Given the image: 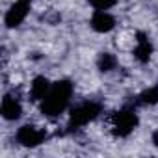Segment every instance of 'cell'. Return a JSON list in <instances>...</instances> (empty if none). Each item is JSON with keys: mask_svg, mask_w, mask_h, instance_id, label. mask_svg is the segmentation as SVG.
Returning a JSON list of instances; mask_svg holds the SVG:
<instances>
[{"mask_svg": "<svg viewBox=\"0 0 158 158\" xmlns=\"http://www.w3.org/2000/svg\"><path fill=\"white\" fill-rule=\"evenodd\" d=\"M71 97H73V84L69 80L54 82L45 99L41 101V114L47 117H58L69 106Z\"/></svg>", "mask_w": 158, "mask_h": 158, "instance_id": "1", "label": "cell"}, {"mask_svg": "<svg viewBox=\"0 0 158 158\" xmlns=\"http://www.w3.org/2000/svg\"><path fill=\"white\" fill-rule=\"evenodd\" d=\"M102 112V106L95 101H86L82 104H78L73 108L71 115H69V128H82L88 123H91L93 119L99 117V114Z\"/></svg>", "mask_w": 158, "mask_h": 158, "instance_id": "2", "label": "cell"}, {"mask_svg": "<svg viewBox=\"0 0 158 158\" xmlns=\"http://www.w3.org/2000/svg\"><path fill=\"white\" fill-rule=\"evenodd\" d=\"M112 125H114V134L119 138H125L138 127V115L134 110H128V108L119 110L114 114Z\"/></svg>", "mask_w": 158, "mask_h": 158, "instance_id": "3", "label": "cell"}, {"mask_svg": "<svg viewBox=\"0 0 158 158\" xmlns=\"http://www.w3.org/2000/svg\"><path fill=\"white\" fill-rule=\"evenodd\" d=\"M15 138H17V143L23 145V147H37L45 141L47 132L43 128L35 127V125H23L17 130Z\"/></svg>", "mask_w": 158, "mask_h": 158, "instance_id": "4", "label": "cell"}, {"mask_svg": "<svg viewBox=\"0 0 158 158\" xmlns=\"http://www.w3.org/2000/svg\"><path fill=\"white\" fill-rule=\"evenodd\" d=\"M30 8H32V0H15L11 4V8L6 11V17H4V23L8 28H17L23 24V21L26 19V15L30 13Z\"/></svg>", "mask_w": 158, "mask_h": 158, "instance_id": "5", "label": "cell"}, {"mask_svg": "<svg viewBox=\"0 0 158 158\" xmlns=\"http://www.w3.org/2000/svg\"><path fill=\"white\" fill-rule=\"evenodd\" d=\"M0 114L6 121H17L23 115V106L13 95H4L2 104H0Z\"/></svg>", "mask_w": 158, "mask_h": 158, "instance_id": "6", "label": "cell"}, {"mask_svg": "<svg viewBox=\"0 0 158 158\" xmlns=\"http://www.w3.org/2000/svg\"><path fill=\"white\" fill-rule=\"evenodd\" d=\"M115 26V19L112 13L104 11V10H95L93 17H91V28L99 34H106L110 30H114Z\"/></svg>", "mask_w": 158, "mask_h": 158, "instance_id": "7", "label": "cell"}, {"mask_svg": "<svg viewBox=\"0 0 158 158\" xmlns=\"http://www.w3.org/2000/svg\"><path fill=\"white\" fill-rule=\"evenodd\" d=\"M50 86H52V84L48 82V78H45V76H35L34 80H32V84H30V97H32V101L41 102V101L45 99V95L48 93Z\"/></svg>", "mask_w": 158, "mask_h": 158, "instance_id": "8", "label": "cell"}, {"mask_svg": "<svg viewBox=\"0 0 158 158\" xmlns=\"http://www.w3.org/2000/svg\"><path fill=\"white\" fill-rule=\"evenodd\" d=\"M151 54H152V45L151 41L147 39L145 34H138V39H136V48H134V56L138 61L141 63H147L151 60Z\"/></svg>", "mask_w": 158, "mask_h": 158, "instance_id": "9", "label": "cell"}, {"mask_svg": "<svg viewBox=\"0 0 158 158\" xmlns=\"http://www.w3.org/2000/svg\"><path fill=\"white\" fill-rule=\"evenodd\" d=\"M138 102H139V104H149V106L156 104V102H158V86H152V88L145 89V91L138 97Z\"/></svg>", "mask_w": 158, "mask_h": 158, "instance_id": "10", "label": "cell"}, {"mask_svg": "<svg viewBox=\"0 0 158 158\" xmlns=\"http://www.w3.org/2000/svg\"><path fill=\"white\" fill-rule=\"evenodd\" d=\"M115 65H117V60H115L114 54H110V52L101 54V58H99V69H101V71L108 73V71L115 69Z\"/></svg>", "mask_w": 158, "mask_h": 158, "instance_id": "11", "label": "cell"}, {"mask_svg": "<svg viewBox=\"0 0 158 158\" xmlns=\"http://www.w3.org/2000/svg\"><path fill=\"white\" fill-rule=\"evenodd\" d=\"M89 4H91L95 10H104V11H108L112 6H115V0H89Z\"/></svg>", "mask_w": 158, "mask_h": 158, "instance_id": "12", "label": "cell"}, {"mask_svg": "<svg viewBox=\"0 0 158 158\" xmlns=\"http://www.w3.org/2000/svg\"><path fill=\"white\" fill-rule=\"evenodd\" d=\"M152 143L158 147V130H154V132H152Z\"/></svg>", "mask_w": 158, "mask_h": 158, "instance_id": "13", "label": "cell"}]
</instances>
